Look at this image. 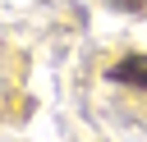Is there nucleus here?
I'll return each mask as SVG.
<instances>
[{"label":"nucleus","instance_id":"f257e3e1","mask_svg":"<svg viewBox=\"0 0 147 142\" xmlns=\"http://www.w3.org/2000/svg\"><path fill=\"white\" fill-rule=\"evenodd\" d=\"M110 82L119 87H142L147 92V55H119L110 64Z\"/></svg>","mask_w":147,"mask_h":142},{"label":"nucleus","instance_id":"f03ea898","mask_svg":"<svg viewBox=\"0 0 147 142\" xmlns=\"http://www.w3.org/2000/svg\"><path fill=\"white\" fill-rule=\"evenodd\" d=\"M110 5H115V9H124V14H133V9H142L147 0H110Z\"/></svg>","mask_w":147,"mask_h":142}]
</instances>
